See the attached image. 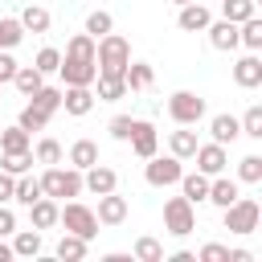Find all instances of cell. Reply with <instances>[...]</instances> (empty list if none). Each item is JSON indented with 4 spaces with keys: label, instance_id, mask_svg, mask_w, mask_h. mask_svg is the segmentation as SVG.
I'll list each match as a JSON object with an SVG mask.
<instances>
[{
    "label": "cell",
    "instance_id": "cell-49",
    "mask_svg": "<svg viewBox=\"0 0 262 262\" xmlns=\"http://www.w3.org/2000/svg\"><path fill=\"white\" fill-rule=\"evenodd\" d=\"M168 262H196V254H188V250H176Z\"/></svg>",
    "mask_w": 262,
    "mask_h": 262
},
{
    "label": "cell",
    "instance_id": "cell-13",
    "mask_svg": "<svg viewBox=\"0 0 262 262\" xmlns=\"http://www.w3.org/2000/svg\"><path fill=\"white\" fill-rule=\"evenodd\" d=\"M94 217H98V225H123L127 221V196H119V188L115 192H102Z\"/></svg>",
    "mask_w": 262,
    "mask_h": 262
},
{
    "label": "cell",
    "instance_id": "cell-1",
    "mask_svg": "<svg viewBox=\"0 0 262 262\" xmlns=\"http://www.w3.org/2000/svg\"><path fill=\"white\" fill-rule=\"evenodd\" d=\"M57 74H61L66 86H94L98 66H94V37H90V33H74V37H70Z\"/></svg>",
    "mask_w": 262,
    "mask_h": 262
},
{
    "label": "cell",
    "instance_id": "cell-39",
    "mask_svg": "<svg viewBox=\"0 0 262 262\" xmlns=\"http://www.w3.org/2000/svg\"><path fill=\"white\" fill-rule=\"evenodd\" d=\"M33 160L45 164V168H49V164H61V143H57V139H41V143L33 147Z\"/></svg>",
    "mask_w": 262,
    "mask_h": 262
},
{
    "label": "cell",
    "instance_id": "cell-2",
    "mask_svg": "<svg viewBox=\"0 0 262 262\" xmlns=\"http://www.w3.org/2000/svg\"><path fill=\"white\" fill-rule=\"evenodd\" d=\"M127 61H131V45H127V37H119L115 29L94 41V66H98V74H123Z\"/></svg>",
    "mask_w": 262,
    "mask_h": 262
},
{
    "label": "cell",
    "instance_id": "cell-30",
    "mask_svg": "<svg viewBox=\"0 0 262 262\" xmlns=\"http://www.w3.org/2000/svg\"><path fill=\"white\" fill-rule=\"evenodd\" d=\"M221 16L233 20V25H242V20L258 16V0H221Z\"/></svg>",
    "mask_w": 262,
    "mask_h": 262
},
{
    "label": "cell",
    "instance_id": "cell-48",
    "mask_svg": "<svg viewBox=\"0 0 262 262\" xmlns=\"http://www.w3.org/2000/svg\"><path fill=\"white\" fill-rule=\"evenodd\" d=\"M229 262H254L250 250H229Z\"/></svg>",
    "mask_w": 262,
    "mask_h": 262
},
{
    "label": "cell",
    "instance_id": "cell-41",
    "mask_svg": "<svg viewBox=\"0 0 262 262\" xmlns=\"http://www.w3.org/2000/svg\"><path fill=\"white\" fill-rule=\"evenodd\" d=\"M237 123H242V135H250V139H262V106H258V102H254V106H250V111H246Z\"/></svg>",
    "mask_w": 262,
    "mask_h": 262
},
{
    "label": "cell",
    "instance_id": "cell-19",
    "mask_svg": "<svg viewBox=\"0 0 262 262\" xmlns=\"http://www.w3.org/2000/svg\"><path fill=\"white\" fill-rule=\"evenodd\" d=\"M180 196L184 201H192V205H201V201H209V176L205 172H180Z\"/></svg>",
    "mask_w": 262,
    "mask_h": 262
},
{
    "label": "cell",
    "instance_id": "cell-35",
    "mask_svg": "<svg viewBox=\"0 0 262 262\" xmlns=\"http://www.w3.org/2000/svg\"><path fill=\"white\" fill-rule=\"evenodd\" d=\"M37 160H33V147H25V151H4V160H0V168L8 172V176H20V172H29Z\"/></svg>",
    "mask_w": 262,
    "mask_h": 262
},
{
    "label": "cell",
    "instance_id": "cell-17",
    "mask_svg": "<svg viewBox=\"0 0 262 262\" xmlns=\"http://www.w3.org/2000/svg\"><path fill=\"white\" fill-rule=\"evenodd\" d=\"M205 33H209V45H213V49H221V53L237 49V25H233V20H225V16H221V20H209Z\"/></svg>",
    "mask_w": 262,
    "mask_h": 262
},
{
    "label": "cell",
    "instance_id": "cell-42",
    "mask_svg": "<svg viewBox=\"0 0 262 262\" xmlns=\"http://www.w3.org/2000/svg\"><path fill=\"white\" fill-rule=\"evenodd\" d=\"M57 66H61V53H57L53 45H45V49L33 57V70H41V74H57Z\"/></svg>",
    "mask_w": 262,
    "mask_h": 262
},
{
    "label": "cell",
    "instance_id": "cell-46",
    "mask_svg": "<svg viewBox=\"0 0 262 262\" xmlns=\"http://www.w3.org/2000/svg\"><path fill=\"white\" fill-rule=\"evenodd\" d=\"M16 233V213L8 205H0V237H12Z\"/></svg>",
    "mask_w": 262,
    "mask_h": 262
},
{
    "label": "cell",
    "instance_id": "cell-21",
    "mask_svg": "<svg viewBox=\"0 0 262 262\" xmlns=\"http://www.w3.org/2000/svg\"><path fill=\"white\" fill-rule=\"evenodd\" d=\"M209 135H213V143H233L242 135V123L233 115H213L209 119Z\"/></svg>",
    "mask_w": 262,
    "mask_h": 262
},
{
    "label": "cell",
    "instance_id": "cell-33",
    "mask_svg": "<svg viewBox=\"0 0 262 262\" xmlns=\"http://www.w3.org/2000/svg\"><path fill=\"white\" fill-rule=\"evenodd\" d=\"M49 119H53V115H45L41 106L25 102V106H20V119H16V123H20V127H25L29 135H33V131H45V127H49Z\"/></svg>",
    "mask_w": 262,
    "mask_h": 262
},
{
    "label": "cell",
    "instance_id": "cell-45",
    "mask_svg": "<svg viewBox=\"0 0 262 262\" xmlns=\"http://www.w3.org/2000/svg\"><path fill=\"white\" fill-rule=\"evenodd\" d=\"M12 74H16V57H12L8 49H0V86L12 82Z\"/></svg>",
    "mask_w": 262,
    "mask_h": 262
},
{
    "label": "cell",
    "instance_id": "cell-44",
    "mask_svg": "<svg viewBox=\"0 0 262 262\" xmlns=\"http://www.w3.org/2000/svg\"><path fill=\"white\" fill-rule=\"evenodd\" d=\"M196 262H229V246H221V242H209V246H201Z\"/></svg>",
    "mask_w": 262,
    "mask_h": 262
},
{
    "label": "cell",
    "instance_id": "cell-27",
    "mask_svg": "<svg viewBox=\"0 0 262 262\" xmlns=\"http://www.w3.org/2000/svg\"><path fill=\"white\" fill-rule=\"evenodd\" d=\"M16 20H20L25 33H49V8H41V4H29Z\"/></svg>",
    "mask_w": 262,
    "mask_h": 262
},
{
    "label": "cell",
    "instance_id": "cell-8",
    "mask_svg": "<svg viewBox=\"0 0 262 262\" xmlns=\"http://www.w3.org/2000/svg\"><path fill=\"white\" fill-rule=\"evenodd\" d=\"M180 164H184V160H176L172 151H168V156H160V151H156V156H147L143 180H147L151 188H168V184H176V180H180V172H184Z\"/></svg>",
    "mask_w": 262,
    "mask_h": 262
},
{
    "label": "cell",
    "instance_id": "cell-36",
    "mask_svg": "<svg viewBox=\"0 0 262 262\" xmlns=\"http://www.w3.org/2000/svg\"><path fill=\"white\" fill-rule=\"evenodd\" d=\"M237 184H262V156H242L237 160Z\"/></svg>",
    "mask_w": 262,
    "mask_h": 262
},
{
    "label": "cell",
    "instance_id": "cell-26",
    "mask_svg": "<svg viewBox=\"0 0 262 262\" xmlns=\"http://www.w3.org/2000/svg\"><path fill=\"white\" fill-rule=\"evenodd\" d=\"M70 164H74L78 172H86L90 164H98V143H94V139H74V147H70Z\"/></svg>",
    "mask_w": 262,
    "mask_h": 262
},
{
    "label": "cell",
    "instance_id": "cell-18",
    "mask_svg": "<svg viewBox=\"0 0 262 262\" xmlns=\"http://www.w3.org/2000/svg\"><path fill=\"white\" fill-rule=\"evenodd\" d=\"M94 86H98V90H94V98H98V102H119V98H127V94H131V90H127V82H123V74H98V78H94Z\"/></svg>",
    "mask_w": 262,
    "mask_h": 262
},
{
    "label": "cell",
    "instance_id": "cell-40",
    "mask_svg": "<svg viewBox=\"0 0 262 262\" xmlns=\"http://www.w3.org/2000/svg\"><path fill=\"white\" fill-rule=\"evenodd\" d=\"M139 262H164V246L156 242V237H139L135 242V250H131Z\"/></svg>",
    "mask_w": 262,
    "mask_h": 262
},
{
    "label": "cell",
    "instance_id": "cell-32",
    "mask_svg": "<svg viewBox=\"0 0 262 262\" xmlns=\"http://www.w3.org/2000/svg\"><path fill=\"white\" fill-rule=\"evenodd\" d=\"M29 102L41 106L45 115H57V111H61V90H57V86H41V90L29 94Z\"/></svg>",
    "mask_w": 262,
    "mask_h": 262
},
{
    "label": "cell",
    "instance_id": "cell-29",
    "mask_svg": "<svg viewBox=\"0 0 262 262\" xmlns=\"http://www.w3.org/2000/svg\"><path fill=\"white\" fill-rule=\"evenodd\" d=\"M168 147H172L176 160H192V151H196V131H188V127L172 131V135H168Z\"/></svg>",
    "mask_w": 262,
    "mask_h": 262
},
{
    "label": "cell",
    "instance_id": "cell-43",
    "mask_svg": "<svg viewBox=\"0 0 262 262\" xmlns=\"http://www.w3.org/2000/svg\"><path fill=\"white\" fill-rule=\"evenodd\" d=\"M106 131H111V139H119V143H127V139H131V131H135V119H131V115H115Z\"/></svg>",
    "mask_w": 262,
    "mask_h": 262
},
{
    "label": "cell",
    "instance_id": "cell-50",
    "mask_svg": "<svg viewBox=\"0 0 262 262\" xmlns=\"http://www.w3.org/2000/svg\"><path fill=\"white\" fill-rule=\"evenodd\" d=\"M12 258H16V254H12V246L0 237V262H12Z\"/></svg>",
    "mask_w": 262,
    "mask_h": 262
},
{
    "label": "cell",
    "instance_id": "cell-34",
    "mask_svg": "<svg viewBox=\"0 0 262 262\" xmlns=\"http://www.w3.org/2000/svg\"><path fill=\"white\" fill-rule=\"evenodd\" d=\"M25 147H29V131L20 123L0 127V151H25Z\"/></svg>",
    "mask_w": 262,
    "mask_h": 262
},
{
    "label": "cell",
    "instance_id": "cell-16",
    "mask_svg": "<svg viewBox=\"0 0 262 262\" xmlns=\"http://www.w3.org/2000/svg\"><path fill=\"white\" fill-rule=\"evenodd\" d=\"M242 196V184L237 180H229L225 172H217V176H209V201L217 205V209H225V205H233Z\"/></svg>",
    "mask_w": 262,
    "mask_h": 262
},
{
    "label": "cell",
    "instance_id": "cell-23",
    "mask_svg": "<svg viewBox=\"0 0 262 262\" xmlns=\"http://www.w3.org/2000/svg\"><path fill=\"white\" fill-rule=\"evenodd\" d=\"M123 82H127V90H147V86L156 82V70H151L147 61H127Z\"/></svg>",
    "mask_w": 262,
    "mask_h": 262
},
{
    "label": "cell",
    "instance_id": "cell-38",
    "mask_svg": "<svg viewBox=\"0 0 262 262\" xmlns=\"http://www.w3.org/2000/svg\"><path fill=\"white\" fill-rule=\"evenodd\" d=\"M111 29H115V16H111V12H102V8H94V12L86 16V29H82V33H90V37L98 41V37H106Z\"/></svg>",
    "mask_w": 262,
    "mask_h": 262
},
{
    "label": "cell",
    "instance_id": "cell-6",
    "mask_svg": "<svg viewBox=\"0 0 262 262\" xmlns=\"http://www.w3.org/2000/svg\"><path fill=\"white\" fill-rule=\"evenodd\" d=\"M164 229L172 237H188L196 229V205L184 201V196H168L164 201Z\"/></svg>",
    "mask_w": 262,
    "mask_h": 262
},
{
    "label": "cell",
    "instance_id": "cell-22",
    "mask_svg": "<svg viewBox=\"0 0 262 262\" xmlns=\"http://www.w3.org/2000/svg\"><path fill=\"white\" fill-rule=\"evenodd\" d=\"M8 246H12L16 258H37L41 254V229H16Z\"/></svg>",
    "mask_w": 262,
    "mask_h": 262
},
{
    "label": "cell",
    "instance_id": "cell-12",
    "mask_svg": "<svg viewBox=\"0 0 262 262\" xmlns=\"http://www.w3.org/2000/svg\"><path fill=\"white\" fill-rule=\"evenodd\" d=\"M131 151L139 156V160H147V156H156L160 151V131L147 123V119H135V131H131Z\"/></svg>",
    "mask_w": 262,
    "mask_h": 262
},
{
    "label": "cell",
    "instance_id": "cell-25",
    "mask_svg": "<svg viewBox=\"0 0 262 262\" xmlns=\"http://www.w3.org/2000/svg\"><path fill=\"white\" fill-rule=\"evenodd\" d=\"M86 250H90V242H86V237H78V233H61V242H57V250H53V254H57L61 262H82V258H86Z\"/></svg>",
    "mask_w": 262,
    "mask_h": 262
},
{
    "label": "cell",
    "instance_id": "cell-5",
    "mask_svg": "<svg viewBox=\"0 0 262 262\" xmlns=\"http://www.w3.org/2000/svg\"><path fill=\"white\" fill-rule=\"evenodd\" d=\"M57 225H66V233H78V237H86V242L98 233V217H94V209H86L78 196L66 201V205H57Z\"/></svg>",
    "mask_w": 262,
    "mask_h": 262
},
{
    "label": "cell",
    "instance_id": "cell-10",
    "mask_svg": "<svg viewBox=\"0 0 262 262\" xmlns=\"http://www.w3.org/2000/svg\"><path fill=\"white\" fill-rule=\"evenodd\" d=\"M115 188H119V172H115V168H106V164H90V168L82 172V192L102 196V192H115Z\"/></svg>",
    "mask_w": 262,
    "mask_h": 262
},
{
    "label": "cell",
    "instance_id": "cell-15",
    "mask_svg": "<svg viewBox=\"0 0 262 262\" xmlns=\"http://www.w3.org/2000/svg\"><path fill=\"white\" fill-rule=\"evenodd\" d=\"M233 82H237L242 90H254V86H262V57H258V53H246V57H237V61H233Z\"/></svg>",
    "mask_w": 262,
    "mask_h": 262
},
{
    "label": "cell",
    "instance_id": "cell-51",
    "mask_svg": "<svg viewBox=\"0 0 262 262\" xmlns=\"http://www.w3.org/2000/svg\"><path fill=\"white\" fill-rule=\"evenodd\" d=\"M172 4H176V8H180V4H192V0H172Z\"/></svg>",
    "mask_w": 262,
    "mask_h": 262
},
{
    "label": "cell",
    "instance_id": "cell-31",
    "mask_svg": "<svg viewBox=\"0 0 262 262\" xmlns=\"http://www.w3.org/2000/svg\"><path fill=\"white\" fill-rule=\"evenodd\" d=\"M237 45H246L250 53L262 49V20H258V16H250V20L237 25Z\"/></svg>",
    "mask_w": 262,
    "mask_h": 262
},
{
    "label": "cell",
    "instance_id": "cell-20",
    "mask_svg": "<svg viewBox=\"0 0 262 262\" xmlns=\"http://www.w3.org/2000/svg\"><path fill=\"white\" fill-rule=\"evenodd\" d=\"M29 221H33V229H53L57 225V201L53 196H37L29 205Z\"/></svg>",
    "mask_w": 262,
    "mask_h": 262
},
{
    "label": "cell",
    "instance_id": "cell-3",
    "mask_svg": "<svg viewBox=\"0 0 262 262\" xmlns=\"http://www.w3.org/2000/svg\"><path fill=\"white\" fill-rule=\"evenodd\" d=\"M37 180H41V192H45V196H53V201H66V196L74 201V196H82V172H78L74 164H70V168L49 164Z\"/></svg>",
    "mask_w": 262,
    "mask_h": 262
},
{
    "label": "cell",
    "instance_id": "cell-4",
    "mask_svg": "<svg viewBox=\"0 0 262 262\" xmlns=\"http://www.w3.org/2000/svg\"><path fill=\"white\" fill-rule=\"evenodd\" d=\"M221 221H225V229H229V233L246 237V233H254V229H258L262 209H258V201H254V196H237L233 205H225V209H221Z\"/></svg>",
    "mask_w": 262,
    "mask_h": 262
},
{
    "label": "cell",
    "instance_id": "cell-14",
    "mask_svg": "<svg viewBox=\"0 0 262 262\" xmlns=\"http://www.w3.org/2000/svg\"><path fill=\"white\" fill-rule=\"evenodd\" d=\"M209 20H213V12H209L201 0H192V4H180V12H176V25H180V33H205V29H209Z\"/></svg>",
    "mask_w": 262,
    "mask_h": 262
},
{
    "label": "cell",
    "instance_id": "cell-9",
    "mask_svg": "<svg viewBox=\"0 0 262 262\" xmlns=\"http://www.w3.org/2000/svg\"><path fill=\"white\" fill-rule=\"evenodd\" d=\"M192 160H196V172H205V176H217V172H225V164H229V151H225V143H196Z\"/></svg>",
    "mask_w": 262,
    "mask_h": 262
},
{
    "label": "cell",
    "instance_id": "cell-47",
    "mask_svg": "<svg viewBox=\"0 0 262 262\" xmlns=\"http://www.w3.org/2000/svg\"><path fill=\"white\" fill-rule=\"evenodd\" d=\"M12 184H16V176H8V172L0 168V205H8V201H12Z\"/></svg>",
    "mask_w": 262,
    "mask_h": 262
},
{
    "label": "cell",
    "instance_id": "cell-24",
    "mask_svg": "<svg viewBox=\"0 0 262 262\" xmlns=\"http://www.w3.org/2000/svg\"><path fill=\"white\" fill-rule=\"evenodd\" d=\"M37 196H45V192H41V180H37V176H29V172H20V176H16V184H12V201L29 209Z\"/></svg>",
    "mask_w": 262,
    "mask_h": 262
},
{
    "label": "cell",
    "instance_id": "cell-7",
    "mask_svg": "<svg viewBox=\"0 0 262 262\" xmlns=\"http://www.w3.org/2000/svg\"><path fill=\"white\" fill-rule=\"evenodd\" d=\"M168 115H172L176 127H196V123L205 119V98L192 94V90H176V94L168 98Z\"/></svg>",
    "mask_w": 262,
    "mask_h": 262
},
{
    "label": "cell",
    "instance_id": "cell-28",
    "mask_svg": "<svg viewBox=\"0 0 262 262\" xmlns=\"http://www.w3.org/2000/svg\"><path fill=\"white\" fill-rule=\"evenodd\" d=\"M12 86H16V90L29 98L33 90H41V86H45V74H41V70H33V66H16V74H12Z\"/></svg>",
    "mask_w": 262,
    "mask_h": 262
},
{
    "label": "cell",
    "instance_id": "cell-37",
    "mask_svg": "<svg viewBox=\"0 0 262 262\" xmlns=\"http://www.w3.org/2000/svg\"><path fill=\"white\" fill-rule=\"evenodd\" d=\"M25 41V29L16 16H0V49H16Z\"/></svg>",
    "mask_w": 262,
    "mask_h": 262
},
{
    "label": "cell",
    "instance_id": "cell-11",
    "mask_svg": "<svg viewBox=\"0 0 262 262\" xmlns=\"http://www.w3.org/2000/svg\"><path fill=\"white\" fill-rule=\"evenodd\" d=\"M61 111L74 115V119L90 115L94 111V86H66L61 90Z\"/></svg>",
    "mask_w": 262,
    "mask_h": 262
}]
</instances>
